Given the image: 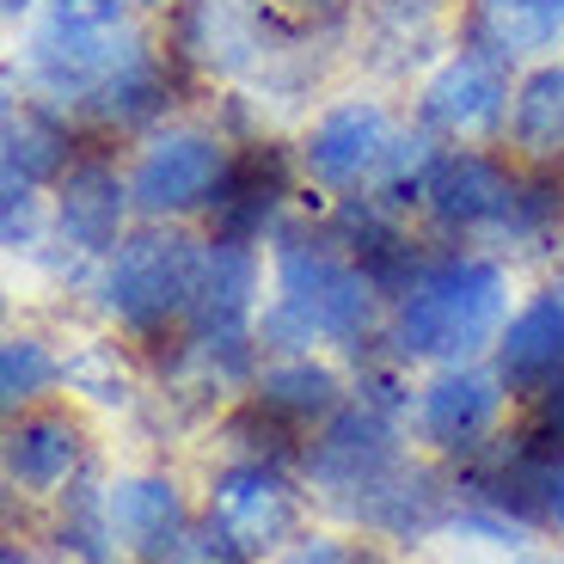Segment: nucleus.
I'll return each mask as SVG.
<instances>
[{"label":"nucleus","instance_id":"f257e3e1","mask_svg":"<svg viewBox=\"0 0 564 564\" xmlns=\"http://www.w3.org/2000/svg\"><path fill=\"white\" fill-rule=\"evenodd\" d=\"M270 282L276 289H270L264 313H258L264 356L338 350V356H356V362L381 356L387 301L325 221L289 215L270 234Z\"/></svg>","mask_w":564,"mask_h":564},{"label":"nucleus","instance_id":"f03ea898","mask_svg":"<svg viewBox=\"0 0 564 564\" xmlns=\"http://www.w3.org/2000/svg\"><path fill=\"white\" fill-rule=\"evenodd\" d=\"M503 325H509V270L485 252L436 246L423 276L387 307L381 356H393L405 368L485 362Z\"/></svg>","mask_w":564,"mask_h":564},{"label":"nucleus","instance_id":"7ed1b4c3","mask_svg":"<svg viewBox=\"0 0 564 564\" xmlns=\"http://www.w3.org/2000/svg\"><path fill=\"white\" fill-rule=\"evenodd\" d=\"M209 240V234H203ZM203 240L184 234V221H141L123 246L99 264L93 276V307L135 344H166L184 332V307L197 289Z\"/></svg>","mask_w":564,"mask_h":564},{"label":"nucleus","instance_id":"20e7f679","mask_svg":"<svg viewBox=\"0 0 564 564\" xmlns=\"http://www.w3.org/2000/svg\"><path fill=\"white\" fill-rule=\"evenodd\" d=\"M411 460V423L350 393L301 448V485L325 516L356 522Z\"/></svg>","mask_w":564,"mask_h":564},{"label":"nucleus","instance_id":"39448f33","mask_svg":"<svg viewBox=\"0 0 564 564\" xmlns=\"http://www.w3.org/2000/svg\"><path fill=\"white\" fill-rule=\"evenodd\" d=\"M148 50L135 25H111V19H68V13H43L25 37V80L37 99L74 111L80 99H93L123 62H135Z\"/></svg>","mask_w":564,"mask_h":564},{"label":"nucleus","instance_id":"423d86ee","mask_svg":"<svg viewBox=\"0 0 564 564\" xmlns=\"http://www.w3.org/2000/svg\"><path fill=\"white\" fill-rule=\"evenodd\" d=\"M503 411H509V387L497 381L491 356L430 368L417 381V399H411V442L423 454H436L442 466H454L503 430Z\"/></svg>","mask_w":564,"mask_h":564},{"label":"nucleus","instance_id":"0eeeda50","mask_svg":"<svg viewBox=\"0 0 564 564\" xmlns=\"http://www.w3.org/2000/svg\"><path fill=\"white\" fill-rule=\"evenodd\" d=\"M227 148L215 129H154L141 141L135 166H129V197H135L141 221H191V215H209L215 191L227 178Z\"/></svg>","mask_w":564,"mask_h":564},{"label":"nucleus","instance_id":"6e6552de","mask_svg":"<svg viewBox=\"0 0 564 564\" xmlns=\"http://www.w3.org/2000/svg\"><path fill=\"white\" fill-rule=\"evenodd\" d=\"M203 516L221 522L258 564H270L289 540H301V516H307V485L289 466L264 460H221L203 491Z\"/></svg>","mask_w":564,"mask_h":564},{"label":"nucleus","instance_id":"1a4fd4ad","mask_svg":"<svg viewBox=\"0 0 564 564\" xmlns=\"http://www.w3.org/2000/svg\"><path fill=\"white\" fill-rule=\"evenodd\" d=\"M393 141H399V123L387 105L338 99L332 111H319L307 123V135L295 148V166L325 197H362V191L381 184L387 160H393Z\"/></svg>","mask_w":564,"mask_h":564},{"label":"nucleus","instance_id":"9d476101","mask_svg":"<svg viewBox=\"0 0 564 564\" xmlns=\"http://www.w3.org/2000/svg\"><path fill=\"white\" fill-rule=\"evenodd\" d=\"M129 221H141L135 197H129V178L105 154H80L56 178L50 240H56L62 252H80V258H93V264H105V258L135 234Z\"/></svg>","mask_w":564,"mask_h":564},{"label":"nucleus","instance_id":"9b49d317","mask_svg":"<svg viewBox=\"0 0 564 564\" xmlns=\"http://www.w3.org/2000/svg\"><path fill=\"white\" fill-rule=\"evenodd\" d=\"M509 62L485 56V50H454V56L436 62V74L423 80L417 93V123L442 141H479V135H497L509 123Z\"/></svg>","mask_w":564,"mask_h":564},{"label":"nucleus","instance_id":"f8f14e48","mask_svg":"<svg viewBox=\"0 0 564 564\" xmlns=\"http://www.w3.org/2000/svg\"><path fill=\"white\" fill-rule=\"evenodd\" d=\"M516 172L509 160L485 154V148H442V160L423 178L417 215L436 227L442 240H473V234H491L503 221L509 197H516Z\"/></svg>","mask_w":564,"mask_h":564},{"label":"nucleus","instance_id":"ddd939ff","mask_svg":"<svg viewBox=\"0 0 564 564\" xmlns=\"http://www.w3.org/2000/svg\"><path fill=\"white\" fill-rule=\"evenodd\" d=\"M93 466V436L86 423L62 405H37L7 417V436H0V473H7V491L25 497V503H50L62 497L74 479Z\"/></svg>","mask_w":564,"mask_h":564},{"label":"nucleus","instance_id":"4468645a","mask_svg":"<svg viewBox=\"0 0 564 564\" xmlns=\"http://www.w3.org/2000/svg\"><path fill=\"white\" fill-rule=\"evenodd\" d=\"M264 289V258L258 246L240 240H203V264H197V289L184 307V338L197 344H234V338H258V301Z\"/></svg>","mask_w":564,"mask_h":564},{"label":"nucleus","instance_id":"2eb2a0df","mask_svg":"<svg viewBox=\"0 0 564 564\" xmlns=\"http://www.w3.org/2000/svg\"><path fill=\"white\" fill-rule=\"evenodd\" d=\"M289 197H295V172L276 141H246L227 160V178L209 203V234L215 240H240V246H270L282 221H289Z\"/></svg>","mask_w":564,"mask_h":564},{"label":"nucleus","instance_id":"dca6fc26","mask_svg":"<svg viewBox=\"0 0 564 564\" xmlns=\"http://www.w3.org/2000/svg\"><path fill=\"white\" fill-rule=\"evenodd\" d=\"M491 368L509 387V405L522 411L564 381V276L509 313V325L491 344Z\"/></svg>","mask_w":564,"mask_h":564},{"label":"nucleus","instance_id":"f3484780","mask_svg":"<svg viewBox=\"0 0 564 564\" xmlns=\"http://www.w3.org/2000/svg\"><path fill=\"white\" fill-rule=\"evenodd\" d=\"M197 522V509L172 473H123L111 479V528L129 564H160L178 534Z\"/></svg>","mask_w":564,"mask_h":564},{"label":"nucleus","instance_id":"a211bd4d","mask_svg":"<svg viewBox=\"0 0 564 564\" xmlns=\"http://www.w3.org/2000/svg\"><path fill=\"white\" fill-rule=\"evenodd\" d=\"M74 117L50 99H19L0 117V191H43L74 166Z\"/></svg>","mask_w":564,"mask_h":564},{"label":"nucleus","instance_id":"6ab92c4d","mask_svg":"<svg viewBox=\"0 0 564 564\" xmlns=\"http://www.w3.org/2000/svg\"><path fill=\"white\" fill-rule=\"evenodd\" d=\"M172 68H178V62L148 43L135 62H123V68H117L93 99L74 105L68 117L86 123V129H99V135H135V129H154L160 117L172 111V93H178Z\"/></svg>","mask_w":564,"mask_h":564},{"label":"nucleus","instance_id":"aec40b11","mask_svg":"<svg viewBox=\"0 0 564 564\" xmlns=\"http://www.w3.org/2000/svg\"><path fill=\"white\" fill-rule=\"evenodd\" d=\"M460 43L497 62H540L564 43V0H466Z\"/></svg>","mask_w":564,"mask_h":564},{"label":"nucleus","instance_id":"412c9836","mask_svg":"<svg viewBox=\"0 0 564 564\" xmlns=\"http://www.w3.org/2000/svg\"><path fill=\"white\" fill-rule=\"evenodd\" d=\"M246 399H258V405H264L270 417H282L289 430L313 436V430L350 399V381H344L325 356H264V368H258V381Z\"/></svg>","mask_w":564,"mask_h":564},{"label":"nucleus","instance_id":"4be33fe9","mask_svg":"<svg viewBox=\"0 0 564 564\" xmlns=\"http://www.w3.org/2000/svg\"><path fill=\"white\" fill-rule=\"evenodd\" d=\"M448 0H356V25H362V56L381 74H411L430 43H436Z\"/></svg>","mask_w":564,"mask_h":564},{"label":"nucleus","instance_id":"5701e85b","mask_svg":"<svg viewBox=\"0 0 564 564\" xmlns=\"http://www.w3.org/2000/svg\"><path fill=\"white\" fill-rule=\"evenodd\" d=\"M509 148L516 166L564 172V62H534L509 99Z\"/></svg>","mask_w":564,"mask_h":564},{"label":"nucleus","instance_id":"b1692460","mask_svg":"<svg viewBox=\"0 0 564 564\" xmlns=\"http://www.w3.org/2000/svg\"><path fill=\"white\" fill-rule=\"evenodd\" d=\"M43 534L56 540V552L68 564H129L123 546H117L111 485L99 479V466H86L68 491L50 497V528H43Z\"/></svg>","mask_w":564,"mask_h":564},{"label":"nucleus","instance_id":"393cba45","mask_svg":"<svg viewBox=\"0 0 564 564\" xmlns=\"http://www.w3.org/2000/svg\"><path fill=\"white\" fill-rule=\"evenodd\" d=\"M564 221V172L552 166H522L516 172V197H509L503 221L491 227V240L516 246V252H540Z\"/></svg>","mask_w":564,"mask_h":564},{"label":"nucleus","instance_id":"a878e982","mask_svg":"<svg viewBox=\"0 0 564 564\" xmlns=\"http://www.w3.org/2000/svg\"><path fill=\"white\" fill-rule=\"evenodd\" d=\"M215 442L227 448V460H264V466H289V473H301V448H307V436L289 430L282 417H270L258 399H240L234 411H221Z\"/></svg>","mask_w":564,"mask_h":564},{"label":"nucleus","instance_id":"bb28decb","mask_svg":"<svg viewBox=\"0 0 564 564\" xmlns=\"http://www.w3.org/2000/svg\"><path fill=\"white\" fill-rule=\"evenodd\" d=\"M56 387H62V356L37 332H13L0 344V405H7V417L37 411Z\"/></svg>","mask_w":564,"mask_h":564},{"label":"nucleus","instance_id":"cd10ccee","mask_svg":"<svg viewBox=\"0 0 564 564\" xmlns=\"http://www.w3.org/2000/svg\"><path fill=\"white\" fill-rule=\"evenodd\" d=\"M62 387L93 405H135V381H129V362L117 344L93 338V344H74L62 356Z\"/></svg>","mask_w":564,"mask_h":564},{"label":"nucleus","instance_id":"c85d7f7f","mask_svg":"<svg viewBox=\"0 0 564 564\" xmlns=\"http://www.w3.org/2000/svg\"><path fill=\"white\" fill-rule=\"evenodd\" d=\"M160 564H258V558H252V552H246L234 534H227L221 522L197 516V522L184 528V534H178V546H172Z\"/></svg>","mask_w":564,"mask_h":564},{"label":"nucleus","instance_id":"c756f323","mask_svg":"<svg viewBox=\"0 0 564 564\" xmlns=\"http://www.w3.org/2000/svg\"><path fill=\"white\" fill-rule=\"evenodd\" d=\"M270 564H387V552L375 540H350V534H301Z\"/></svg>","mask_w":564,"mask_h":564},{"label":"nucleus","instance_id":"7c9ffc66","mask_svg":"<svg viewBox=\"0 0 564 564\" xmlns=\"http://www.w3.org/2000/svg\"><path fill=\"white\" fill-rule=\"evenodd\" d=\"M528 436V448L540 454V460H552V466H564V381L552 387L546 399H534V405L522 411V423H516Z\"/></svg>","mask_w":564,"mask_h":564},{"label":"nucleus","instance_id":"2f4dec72","mask_svg":"<svg viewBox=\"0 0 564 564\" xmlns=\"http://www.w3.org/2000/svg\"><path fill=\"white\" fill-rule=\"evenodd\" d=\"M552 528L564 534V466L552 473Z\"/></svg>","mask_w":564,"mask_h":564},{"label":"nucleus","instance_id":"473e14b6","mask_svg":"<svg viewBox=\"0 0 564 564\" xmlns=\"http://www.w3.org/2000/svg\"><path fill=\"white\" fill-rule=\"evenodd\" d=\"M276 7H295V13H319V7H332V0H276Z\"/></svg>","mask_w":564,"mask_h":564},{"label":"nucleus","instance_id":"72a5a7b5","mask_svg":"<svg viewBox=\"0 0 564 564\" xmlns=\"http://www.w3.org/2000/svg\"><path fill=\"white\" fill-rule=\"evenodd\" d=\"M0 7H7V19H19V13H31L37 0H0Z\"/></svg>","mask_w":564,"mask_h":564},{"label":"nucleus","instance_id":"f704fd0d","mask_svg":"<svg viewBox=\"0 0 564 564\" xmlns=\"http://www.w3.org/2000/svg\"><path fill=\"white\" fill-rule=\"evenodd\" d=\"M558 564H564V558H558Z\"/></svg>","mask_w":564,"mask_h":564}]
</instances>
